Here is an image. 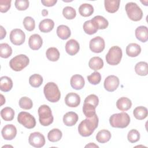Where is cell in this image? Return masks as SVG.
<instances>
[{
    "mask_svg": "<svg viewBox=\"0 0 148 148\" xmlns=\"http://www.w3.org/2000/svg\"><path fill=\"white\" fill-rule=\"evenodd\" d=\"M98 117L97 114L90 118H87L80 122L78 126V132L83 137L92 135L98 125Z\"/></svg>",
    "mask_w": 148,
    "mask_h": 148,
    "instance_id": "cell-1",
    "label": "cell"
},
{
    "mask_svg": "<svg viewBox=\"0 0 148 148\" xmlns=\"http://www.w3.org/2000/svg\"><path fill=\"white\" fill-rule=\"evenodd\" d=\"M109 123L112 127L124 128L129 125L130 117L125 112L115 113L110 117Z\"/></svg>",
    "mask_w": 148,
    "mask_h": 148,
    "instance_id": "cell-2",
    "label": "cell"
},
{
    "mask_svg": "<svg viewBox=\"0 0 148 148\" xmlns=\"http://www.w3.org/2000/svg\"><path fill=\"white\" fill-rule=\"evenodd\" d=\"M43 92L46 98L51 102H58L61 97V93L57 85L54 82H48L45 86Z\"/></svg>",
    "mask_w": 148,
    "mask_h": 148,
    "instance_id": "cell-3",
    "label": "cell"
},
{
    "mask_svg": "<svg viewBox=\"0 0 148 148\" xmlns=\"http://www.w3.org/2000/svg\"><path fill=\"white\" fill-rule=\"evenodd\" d=\"M39 120L43 126H48L53 122V116L50 107L46 105H41L38 110Z\"/></svg>",
    "mask_w": 148,
    "mask_h": 148,
    "instance_id": "cell-4",
    "label": "cell"
},
{
    "mask_svg": "<svg viewBox=\"0 0 148 148\" xmlns=\"http://www.w3.org/2000/svg\"><path fill=\"white\" fill-rule=\"evenodd\" d=\"M125 9L128 18L134 21H140L143 17V12L140 8L134 2H128L125 5Z\"/></svg>",
    "mask_w": 148,
    "mask_h": 148,
    "instance_id": "cell-5",
    "label": "cell"
},
{
    "mask_svg": "<svg viewBox=\"0 0 148 148\" xmlns=\"http://www.w3.org/2000/svg\"><path fill=\"white\" fill-rule=\"evenodd\" d=\"M122 56V50L120 47L117 46H112L106 55V62L110 65H118L121 61Z\"/></svg>",
    "mask_w": 148,
    "mask_h": 148,
    "instance_id": "cell-6",
    "label": "cell"
},
{
    "mask_svg": "<svg viewBox=\"0 0 148 148\" xmlns=\"http://www.w3.org/2000/svg\"><path fill=\"white\" fill-rule=\"evenodd\" d=\"M29 62V58L25 54H19L9 61V66L14 71L18 72L25 68Z\"/></svg>",
    "mask_w": 148,
    "mask_h": 148,
    "instance_id": "cell-7",
    "label": "cell"
},
{
    "mask_svg": "<svg viewBox=\"0 0 148 148\" xmlns=\"http://www.w3.org/2000/svg\"><path fill=\"white\" fill-rule=\"evenodd\" d=\"M18 122L28 129H32L36 125L35 117L26 112H21L17 116Z\"/></svg>",
    "mask_w": 148,
    "mask_h": 148,
    "instance_id": "cell-8",
    "label": "cell"
},
{
    "mask_svg": "<svg viewBox=\"0 0 148 148\" xmlns=\"http://www.w3.org/2000/svg\"><path fill=\"white\" fill-rule=\"evenodd\" d=\"M10 40L14 45L20 46L24 43L25 40V33L19 28L13 29L10 33Z\"/></svg>",
    "mask_w": 148,
    "mask_h": 148,
    "instance_id": "cell-9",
    "label": "cell"
},
{
    "mask_svg": "<svg viewBox=\"0 0 148 148\" xmlns=\"http://www.w3.org/2000/svg\"><path fill=\"white\" fill-rule=\"evenodd\" d=\"M28 142L30 145L33 147L39 148L43 147L45 144V138L43 134L39 132L31 133L28 138Z\"/></svg>",
    "mask_w": 148,
    "mask_h": 148,
    "instance_id": "cell-10",
    "label": "cell"
},
{
    "mask_svg": "<svg viewBox=\"0 0 148 148\" xmlns=\"http://www.w3.org/2000/svg\"><path fill=\"white\" fill-rule=\"evenodd\" d=\"M89 46L92 52L95 53H101L105 49V40L101 36H96L90 40Z\"/></svg>",
    "mask_w": 148,
    "mask_h": 148,
    "instance_id": "cell-11",
    "label": "cell"
},
{
    "mask_svg": "<svg viewBox=\"0 0 148 148\" xmlns=\"http://www.w3.org/2000/svg\"><path fill=\"white\" fill-rule=\"evenodd\" d=\"M103 86L106 91L113 92L119 86V79L114 75H109L105 79Z\"/></svg>",
    "mask_w": 148,
    "mask_h": 148,
    "instance_id": "cell-12",
    "label": "cell"
},
{
    "mask_svg": "<svg viewBox=\"0 0 148 148\" xmlns=\"http://www.w3.org/2000/svg\"><path fill=\"white\" fill-rule=\"evenodd\" d=\"M2 136L5 140H10L14 139L17 134V129L13 124L5 125L1 131Z\"/></svg>",
    "mask_w": 148,
    "mask_h": 148,
    "instance_id": "cell-13",
    "label": "cell"
},
{
    "mask_svg": "<svg viewBox=\"0 0 148 148\" xmlns=\"http://www.w3.org/2000/svg\"><path fill=\"white\" fill-rule=\"evenodd\" d=\"M65 104L69 107L75 108L79 105L80 103V96L75 92H69L65 97Z\"/></svg>",
    "mask_w": 148,
    "mask_h": 148,
    "instance_id": "cell-14",
    "label": "cell"
},
{
    "mask_svg": "<svg viewBox=\"0 0 148 148\" xmlns=\"http://www.w3.org/2000/svg\"><path fill=\"white\" fill-rule=\"evenodd\" d=\"M43 40L38 34H33L30 36L28 40V45L33 50H39L42 46Z\"/></svg>",
    "mask_w": 148,
    "mask_h": 148,
    "instance_id": "cell-15",
    "label": "cell"
},
{
    "mask_svg": "<svg viewBox=\"0 0 148 148\" xmlns=\"http://www.w3.org/2000/svg\"><path fill=\"white\" fill-rule=\"evenodd\" d=\"M80 49V46L78 42L73 39L69 40L65 44L66 52L70 56L76 54Z\"/></svg>",
    "mask_w": 148,
    "mask_h": 148,
    "instance_id": "cell-16",
    "label": "cell"
},
{
    "mask_svg": "<svg viewBox=\"0 0 148 148\" xmlns=\"http://www.w3.org/2000/svg\"><path fill=\"white\" fill-rule=\"evenodd\" d=\"M70 84L73 89L79 90L83 88L85 84V81L82 75L76 74L73 75L71 77L70 80Z\"/></svg>",
    "mask_w": 148,
    "mask_h": 148,
    "instance_id": "cell-17",
    "label": "cell"
},
{
    "mask_svg": "<svg viewBox=\"0 0 148 148\" xmlns=\"http://www.w3.org/2000/svg\"><path fill=\"white\" fill-rule=\"evenodd\" d=\"M78 115L74 112L66 113L63 117V123L68 127H71L76 124L78 121Z\"/></svg>",
    "mask_w": 148,
    "mask_h": 148,
    "instance_id": "cell-18",
    "label": "cell"
},
{
    "mask_svg": "<svg viewBox=\"0 0 148 148\" xmlns=\"http://www.w3.org/2000/svg\"><path fill=\"white\" fill-rule=\"evenodd\" d=\"M91 22L97 29H104L108 27V21L102 16H96L91 20Z\"/></svg>",
    "mask_w": 148,
    "mask_h": 148,
    "instance_id": "cell-19",
    "label": "cell"
},
{
    "mask_svg": "<svg viewBox=\"0 0 148 148\" xmlns=\"http://www.w3.org/2000/svg\"><path fill=\"white\" fill-rule=\"evenodd\" d=\"M135 36L138 40L142 42H146L148 39V30L146 26L141 25L135 29Z\"/></svg>",
    "mask_w": 148,
    "mask_h": 148,
    "instance_id": "cell-20",
    "label": "cell"
},
{
    "mask_svg": "<svg viewBox=\"0 0 148 148\" xmlns=\"http://www.w3.org/2000/svg\"><path fill=\"white\" fill-rule=\"evenodd\" d=\"M141 52L140 46L135 43H131L128 45L126 47V54L131 57H137Z\"/></svg>",
    "mask_w": 148,
    "mask_h": 148,
    "instance_id": "cell-21",
    "label": "cell"
},
{
    "mask_svg": "<svg viewBox=\"0 0 148 148\" xmlns=\"http://www.w3.org/2000/svg\"><path fill=\"white\" fill-rule=\"evenodd\" d=\"M120 3V0H105L104 1L105 9L109 13H115L119 8Z\"/></svg>",
    "mask_w": 148,
    "mask_h": 148,
    "instance_id": "cell-22",
    "label": "cell"
},
{
    "mask_svg": "<svg viewBox=\"0 0 148 148\" xmlns=\"http://www.w3.org/2000/svg\"><path fill=\"white\" fill-rule=\"evenodd\" d=\"M54 26V21L49 18H46L42 20L39 24V30L42 32L47 33L51 31Z\"/></svg>",
    "mask_w": 148,
    "mask_h": 148,
    "instance_id": "cell-23",
    "label": "cell"
},
{
    "mask_svg": "<svg viewBox=\"0 0 148 148\" xmlns=\"http://www.w3.org/2000/svg\"><path fill=\"white\" fill-rule=\"evenodd\" d=\"M132 102L127 97H121L116 102L117 108L121 111H127L131 108Z\"/></svg>",
    "mask_w": 148,
    "mask_h": 148,
    "instance_id": "cell-24",
    "label": "cell"
},
{
    "mask_svg": "<svg viewBox=\"0 0 148 148\" xmlns=\"http://www.w3.org/2000/svg\"><path fill=\"white\" fill-rule=\"evenodd\" d=\"M13 87L12 80L8 76H2L0 78V90L3 92H8Z\"/></svg>",
    "mask_w": 148,
    "mask_h": 148,
    "instance_id": "cell-25",
    "label": "cell"
},
{
    "mask_svg": "<svg viewBox=\"0 0 148 148\" xmlns=\"http://www.w3.org/2000/svg\"><path fill=\"white\" fill-rule=\"evenodd\" d=\"M57 34L60 39L66 40L70 37L71 32L68 26L65 25H60L57 28Z\"/></svg>",
    "mask_w": 148,
    "mask_h": 148,
    "instance_id": "cell-26",
    "label": "cell"
},
{
    "mask_svg": "<svg viewBox=\"0 0 148 148\" xmlns=\"http://www.w3.org/2000/svg\"><path fill=\"white\" fill-rule=\"evenodd\" d=\"M89 67L96 71L101 69L103 66V61L99 57H94L91 58L88 62Z\"/></svg>",
    "mask_w": 148,
    "mask_h": 148,
    "instance_id": "cell-27",
    "label": "cell"
},
{
    "mask_svg": "<svg viewBox=\"0 0 148 148\" xmlns=\"http://www.w3.org/2000/svg\"><path fill=\"white\" fill-rule=\"evenodd\" d=\"M111 133L107 130H102L99 131L96 135V140L101 143L108 142L111 138Z\"/></svg>",
    "mask_w": 148,
    "mask_h": 148,
    "instance_id": "cell-28",
    "label": "cell"
},
{
    "mask_svg": "<svg viewBox=\"0 0 148 148\" xmlns=\"http://www.w3.org/2000/svg\"><path fill=\"white\" fill-rule=\"evenodd\" d=\"M79 14L83 17H89L94 12L93 6L89 3H83L79 8Z\"/></svg>",
    "mask_w": 148,
    "mask_h": 148,
    "instance_id": "cell-29",
    "label": "cell"
},
{
    "mask_svg": "<svg viewBox=\"0 0 148 148\" xmlns=\"http://www.w3.org/2000/svg\"><path fill=\"white\" fill-rule=\"evenodd\" d=\"M135 71L138 75L146 76L148 73L147 63L145 61H140L138 62L135 65Z\"/></svg>",
    "mask_w": 148,
    "mask_h": 148,
    "instance_id": "cell-30",
    "label": "cell"
},
{
    "mask_svg": "<svg viewBox=\"0 0 148 148\" xmlns=\"http://www.w3.org/2000/svg\"><path fill=\"white\" fill-rule=\"evenodd\" d=\"M148 112L146 107L140 106L135 108L133 111L134 117L138 120H143L147 116Z\"/></svg>",
    "mask_w": 148,
    "mask_h": 148,
    "instance_id": "cell-31",
    "label": "cell"
},
{
    "mask_svg": "<svg viewBox=\"0 0 148 148\" xmlns=\"http://www.w3.org/2000/svg\"><path fill=\"white\" fill-rule=\"evenodd\" d=\"M62 136V132L58 128H53L50 130L47 134V138L51 142L59 141Z\"/></svg>",
    "mask_w": 148,
    "mask_h": 148,
    "instance_id": "cell-32",
    "label": "cell"
},
{
    "mask_svg": "<svg viewBox=\"0 0 148 148\" xmlns=\"http://www.w3.org/2000/svg\"><path fill=\"white\" fill-rule=\"evenodd\" d=\"M60 55L58 50L54 47H49L46 52V57L50 61H57L60 58Z\"/></svg>",
    "mask_w": 148,
    "mask_h": 148,
    "instance_id": "cell-33",
    "label": "cell"
},
{
    "mask_svg": "<svg viewBox=\"0 0 148 148\" xmlns=\"http://www.w3.org/2000/svg\"><path fill=\"white\" fill-rule=\"evenodd\" d=\"M1 116L5 121H12L14 117V111L12 108L5 107L1 110Z\"/></svg>",
    "mask_w": 148,
    "mask_h": 148,
    "instance_id": "cell-34",
    "label": "cell"
},
{
    "mask_svg": "<svg viewBox=\"0 0 148 148\" xmlns=\"http://www.w3.org/2000/svg\"><path fill=\"white\" fill-rule=\"evenodd\" d=\"M12 54V47L6 43L0 44V56L3 58H9Z\"/></svg>",
    "mask_w": 148,
    "mask_h": 148,
    "instance_id": "cell-35",
    "label": "cell"
},
{
    "mask_svg": "<svg viewBox=\"0 0 148 148\" xmlns=\"http://www.w3.org/2000/svg\"><path fill=\"white\" fill-rule=\"evenodd\" d=\"M43 77L39 74H33L29 78V83L32 87L38 88L40 87L43 83Z\"/></svg>",
    "mask_w": 148,
    "mask_h": 148,
    "instance_id": "cell-36",
    "label": "cell"
},
{
    "mask_svg": "<svg viewBox=\"0 0 148 148\" xmlns=\"http://www.w3.org/2000/svg\"><path fill=\"white\" fill-rule=\"evenodd\" d=\"M95 108H96L92 105L84 102L83 106V112L87 118H90L96 114Z\"/></svg>",
    "mask_w": 148,
    "mask_h": 148,
    "instance_id": "cell-37",
    "label": "cell"
},
{
    "mask_svg": "<svg viewBox=\"0 0 148 148\" xmlns=\"http://www.w3.org/2000/svg\"><path fill=\"white\" fill-rule=\"evenodd\" d=\"M83 28L84 32L88 35L94 34L98 31L97 28L94 25L91 20L85 21L83 24Z\"/></svg>",
    "mask_w": 148,
    "mask_h": 148,
    "instance_id": "cell-38",
    "label": "cell"
},
{
    "mask_svg": "<svg viewBox=\"0 0 148 148\" xmlns=\"http://www.w3.org/2000/svg\"><path fill=\"white\" fill-rule=\"evenodd\" d=\"M18 104L20 107L21 109H25V110L31 109L33 106V103L32 100L27 97H21L19 100Z\"/></svg>",
    "mask_w": 148,
    "mask_h": 148,
    "instance_id": "cell-39",
    "label": "cell"
},
{
    "mask_svg": "<svg viewBox=\"0 0 148 148\" xmlns=\"http://www.w3.org/2000/svg\"><path fill=\"white\" fill-rule=\"evenodd\" d=\"M62 14L68 20H72L76 16L75 9L71 6H66L63 9Z\"/></svg>",
    "mask_w": 148,
    "mask_h": 148,
    "instance_id": "cell-40",
    "label": "cell"
},
{
    "mask_svg": "<svg viewBox=\"0 0 148 148\" xmlns=\"http://www.w3.org/2000/svg\"><path fill=\"white\" fill-rule=\"evenodd\" d=\"M23 25L25 29L28 31H32L35 29V22L34 19L30 17L27 16L23 20Z\"/></svg>",
    "mask_w": 148,
    "mask_h": 148,
    "instance_id": "cell-41",
    "label": "cell"
},
{
    "mask_svg": "<svg viewBox=\"0 0 148 148\" xmlns=\"http://www.w3.org/2000/svg\"><path fill=\"white\" fill-rule=\"evenodd\" d=\"M128 140L132 143L137 142L140 139V134L136 130L133 129L130 130L127 135Z\"/></svg>",
    "mask_w": 148,
    "mask_h": 148,
    "instance_id": "cell-42",
    "label": "cell"
},
{
    "mask_svg": "<svg viewBox=\"0 0 148 148\" xmlns=\"http://www.w3.org/2000/svg\"><path fill=\"white\" fill-rule=\"evenodd\" d=\"M87 80L90 83L96 85L100 83L101 80V75L99 72L95 71L87 76Z\"/></svg>",
    "mask_w": 148,
    "mask_h": 148,
    "instance_id": "cell-43",
    "label": "cell"
},
{
    "mask_svg": "<svg viewBox=\"0 0 148 148\" xmlns=\"http://www.w3.org/2000/svg\"><path fill=\"white\" fill-rule=\"evenodd\" d=\"M29 1L27 0H16L14 5L17 10H25L29 7Z\"/></svg>",
    "mask_w": 148,
    "mask_h": 148,
    "instance_id": "cell-44",
    "label": "cell"
},
{
    "mask_svg": "<svg viewBox=\"0 0 148 148\" xmlns=\"http://www.w3.org/2000/svg\"><path fill=\"white\" fill-rule=\"evenodd\" d=\"M84 103H88L94 106L97 108L99 103L98 97L95 94H91L87 96L84 101Z\"/></svg>",
    "mask_w": 148,
    "mask_h": 148,
    "instance_id": "cell-45",
    "label": "cell"
},
{
    "mask_svg": "<svg viewBox=\"0 0 148 148\" xmlns=\"http://www.w3.org/2000/svg\"><path fill=\"white\" fill-rule=\"evenodd\" d=\"M11 0L0 1V12L1 13L7 12L11 6Z\"/></svg>",
    "mask_w": 148,
    "mask_h": 148,
    "instance_id": "cell-46",
    "label": "cell"
},
{
    "mask_svg": "<svg viewBox=\"0 0 148 148\" xmlns=\"http://www.w3.org/2000/svg\"><path fill=\"white\" fill-rule=\"evenodd\" d=\"M41 2L45 6L50 7V6H54L57 2V0H42Z\"/></svg>",
    "mask_w": 148,
    "mask_h": 148,
    "instance_id": "cell-47",
    "label": "cell"
},
{
    "mask_svg": "<svg viewBox=\"0 0 148 148\" xmlns=\"http://www.w3.org/2000/svg\"><path fill=\"white\" fill-rule=\"evenodd\" d=\"M0 28H1V37H0V39L1 40V39H3L6 36V31L3 28V27L2 26H1Z\"/></svg>",
    "mask_w": 148,
    "mask_h": 148,
    "instance_id": "cell-48",
    "label": "cell"
},
{
    "mask_svg": "<svg viewBox=\"0 0 148 148\" xmlns=\"http://www.w3.org/2000/svg\"><path fill=\"white\" fill-rule=\"evenodd\" d=\"M85 147H99V146L95 145L94 143H90L89 144L86 145Z\"/></svg>",
    "mask_w": 148,
    "mask_h": 148,
    "instance_id": "cell-49",
    "label": "cell"
},
{
    "mask_svg": "<svg viewBox=\"0 0 148 148\" xmlns=\"http://www.w3.org/2000/svg\"><path fill=\"white\" fill-rule=\"evenodd\" d=\"M0 96H1V105H2L3 103H5V98L3 97V95H2V94H1V95H0Z\"/></svg>",
    "mask_w": 148,
    "mask_h": 148,
    "instance_id": "cell-50",
    "label": "cell"
},
{
    "mask_svg": "<svg viewBox=\"0 0 148 148\" xmlns=\"http://www.w3.org/2000/svg\"><path fill=\"white\" fill-rule=\"evenodd\" d=\"M42 15L43 16H47V14H48V11L47 10H42Z\"/></svg>",
    "mask_w": 148,
    "mask_h": 148,
    "instance_id": "cell-51",
    "label": "cell"
}]
</instances>
